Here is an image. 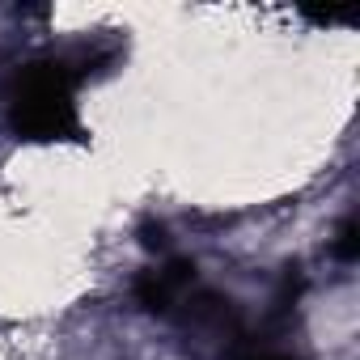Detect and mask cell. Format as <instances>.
I'll return each mask as SVG.
<instances>
[{
	"mask_svg": "<svg viewBox=\"0 0 360 360\" xmlns=\"http://www.w3.org/2000/svg\"><path fill=\"white\" fill-rule=\"evenodd\" d=\"M9 127L34 144L72 140L81 131V123H77V77L64 60H34L13 77Z\"/></svg>",
	"mask_w": 360,
	"mask_h": 360,
	"instance_id": "1",
	"label": "cell"
},
{
	"mask_svg": "<svg viewBox=\"0 0 360 360\" xmlns=\"http://www.w3.org/2000/svg\"><path fill=\"white\" fill-rule=\"evenodd\" d=\"M195 284H200L195 263H187V259H165V263L140 271V280H136V301H140V309L153 314V318H174V309L183 305V297H187Z\"/></svg>",
	"mask_w": 360,
	"mask_h": 360,
	"instance_id": "2",
	"label": "cell"
},
{
	"mask_svg": "<svg viewBox=\"0 0 360 360\" xmlns=\"http://www.w3.org/2000/svg\"><path fill=\"white\" fill-rule=\"evenodd\" d=\"M229 360H297L292 352H284V347H276V343H267V339H259V335H242L229 352H225Z\"/></svg>",
	"mask_w": 360,
	"mask_h": 360,
	"instance_id": "3",
	"label": "cell"
},
{
	"mask_svg": "<svg viewBox=\"0 0 360 360\" xmlns=\"http://www.w3.org/2000/svg\"><path fill=\"white\" fill-rule=\"evenodd\" d=\"M335 250H339L343 259H352V255H356V225H352V221L339 229V242H335Z\"/></svg>",
	"mask_w": 360,
	"mask_h": 360,
	"instance_id": "4",
	"label": "cell"
}]
</instances>
